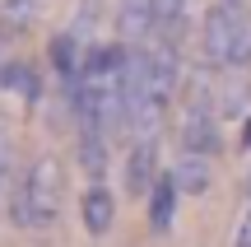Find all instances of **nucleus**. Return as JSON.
Returning <instances> with one entry per match:
<instances>
[{"label": "nucleus", "mask_w": 251, "mask_h": 247, "mask_svg": "<svg viewBox=\"0 0 251 247\" xmlns=\"http://www.w3.org/2000/svg\"><path fill=\"white\" fill-rule=\"evenodd\" d=\"M9 177H14V154H9V140H5V131H0V201L9 196Z\"/></svg>", "instance_id": "11"}, {"label": "nucleus", "mask_w": 251, "mask_h": 247, "mask_svg": "<svg viewBox=\"0 0 251 247\" xmlns=\"http://www.w3.org/2000/svg\"><path fill=\"white\" fill-rule=\"evenodd\" d=\"M79 215H84V233L89 238H102V233H112V224H117V196H112L107 182H89L79 196Z\"/></svg>", "instance_id": "6"}, {"label": "nucleus", "mask_w": 251, "mask_h": 247, "mask_svg": "<svg viewBox=\"0 0 251 247\" xmlns=\"http://www.w3.org/2000/svg\"><path fill=\"white\" fill-rule=\"evenodd\" d=\"M51 65H56V75L70 84V93H75V84H79V75H84V56H79V37L75 33L51 37Z\"/></svg>", "instance_id": "10"}, {"label": "nucleus", "mask_w": 251, "mask_h": 247, "mask_svg": "<svg viewBox=\"0 0 251 247\" xmlns=\"http://www.w3.org/2000/svg\"><path fill=\"white\" fill-rule=\"evenodd\" d=\"M61 201H65V187H61V164L51 154H37L24 173L14 177L9 187V220L28 233H47L56 229L61 220Z\"/></svg>", "instance_id": "1"}, {"label": "nucleus", "mask_w": 251, "mask_h": 247, "mask_svg": "<svg viewBox=\"0 0 251 247\" xmlns=\"http://www.w3.org/2000/svg\"><path fill=\"white\" fill-rule=\"evenodd\" d=\"M242 145L251 149V121H247V126H242Z\"/></svg>", "instance_id": "14"}, {"label": "nucleus", "mask_w": 251, "mask_h": 247, "mask_svg": "<svg viewBox=\"0 0 251 247\" xmlns=\"http://www.w3.org/2000/svg\"><path fill=\"white\" fill-rule=\"evenodd\" d=\"M181 196H205L214 187V159L209 154H177V164L168 168Z\"/></svg>", "instance_id": "7"}, {"label": "nucleus", "mask_w": 251, "mask_h": 247, "mask_svg": "<svg viewBox=\"0 0 251 247\" xmlns=\"http://www.w3.org/2000/svg\"><path fill=\"white\" fill-rule=\"evenodd\" d=\"M153 9H158V28H172L186 9V0H153Z\"/></svg>", "instance_id": "12"}, {"label": "nucleus", "mask_w": 251, "mask_h": 247, "mask_svg": "<svg viewBox=\"0 0 251 247\" xmlns=\"http://www.w3.org/2000/svg\"><path fill=\"white\" fill-rule=\"evenodd\" d=\"M219 145H224V136H219V112L214 103L205 98V89L196 93V98L186 103V112H181V154H219Z\"/></svg>", "instance_id": "4"}, {"label": "nucleus", "mask_w": 251, "mask_h": 247, "mask_svg": "<svg viewBox=\"0 0 251 247\" xmlns=\"http://www.w3.org/2000/svg\"><path fill=\"white\" fill-rule=\"evenodd\" d=\"M247 201H251V173H247Z\"/></svg>", "instance_id": "15"}, {"label": "nucleus", "mask_w": 251, "mask_h": 247, "mask_svg": "<svg viewBox=\"0 0 251 247\" xmlns=\"http://www.w3.org/2000/svg\"><path fill=\"white\" fill-rule=\"evenodd\" d=\"M233 247H251V201H247V210L237 215V224H233Z\"/></svg>", "instance_id": "13"}, {"label": "nucleus", "mask_w": 251, "mask_h": 247, "mask_svg": "<svg viewBox=\"0 0 251 247\" xmlns=\"http://www.w3.org/2000/svg\"><path fill=\"white\" fill-rule=\"evenodd\" d=\"M117 28H121V42H144V37L158 28V9H153V0H121Z\"/></svg>", "instance_id": "8"}, {"label": "nucleus", "mask_w": 251, "mask_h": 247, "mask_svg": "<svg viewBox=\"0 0 251 247\" xmlns=\"http://www.w3.org/2000/svg\"><path fill=\"white\" fill-rule=\"evenodd\" d=\"M177 201H181L177 182H172V173H163L158 182H153V192H149V224H153V233H168L172 229V220H177Z\"/></svg>", "instance_id": "9"}, {"label": "nucleus", "mask_w": 251, "mask_h": 247, "mask_svg": "<svg viewBox=\"0 0 251 247\" xmlns=\"http://www.w3.org/2000/svg\"><path fill=\"white\" fill-rule=\"evenodd\" d=\"M205 56L219 70L251 65V9L242 0H219L205 14Z\"/></svg>", "instance_id": "2"}, {"label": "nucleus", "mask_w": 251, "mask_h": 247, "mask_svg": "<svg viewBox=\"0 0 251 247\" xmlns=\"http://www.w3.org/2000/svg\"><path fill=\"white\" fill-rule=\"evenodd\" d=\"M177 80H181V52L172 42H153L149 52H144V108H149V126L172 103Z\"/></svg>", "instance_id": "3"}, {"label": "nucleus", "mask_w": 251, "mask_h": 247, "mask_svg": "<svg viewBox=\"0 0 251 247\" xmlns=\"http://www.w3.org/2000/svg\"><path fill=\"white\" fill-rule=\"evenodd\" d=\"M158 177H163L158 173V140H153V136L135 140L130 154H126V192H130V196H149Z\"/></svg>", "instance_id": "5"}]
</instances>
